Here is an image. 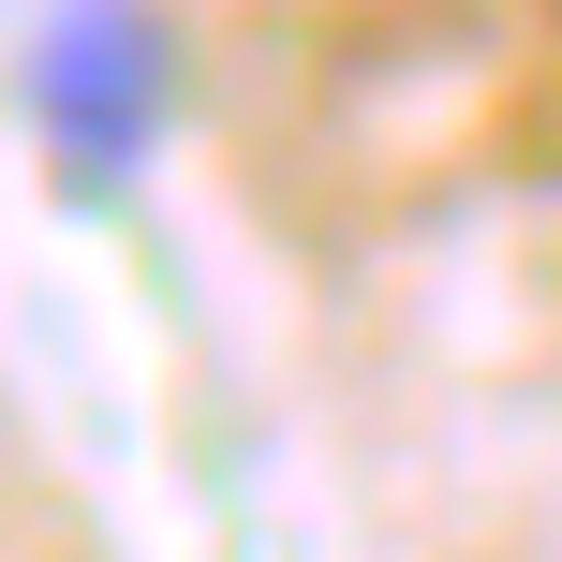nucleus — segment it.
<instances>
[{
    "mask_svg": "<svg viewBox=\"0 0 562 562\" xmlns=\"http://www.w3.org/2000/svg\"><path fill=\"white\" fill-rule=\"evenodd\" d=\"M30 119L75 178H134L178 119V30L148 0H59L30 30Z\"/></svg>",
    "mask_w": 562,
    "mask_h": 562,
    "instance_id": "1",
    "label": "nucleus"
}]
</instances>
